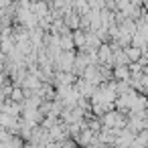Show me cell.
<instances>
[{
  "label": "cell",
  "instance_id": "6da1fadb",
  "mask_svg": "<svg viewBox=\"0 0 148 148\" xmlns=\"http://www.w3.org/2000/svg\"><path fill=\"white\" fill-rule=\"evenodd\" d=\"M126 53H128L130 59H138V57H140V49H136V47H130Z\"/></svg>",
  "mask_w": 148,
  "mask_h": 148
}]
</instances>
